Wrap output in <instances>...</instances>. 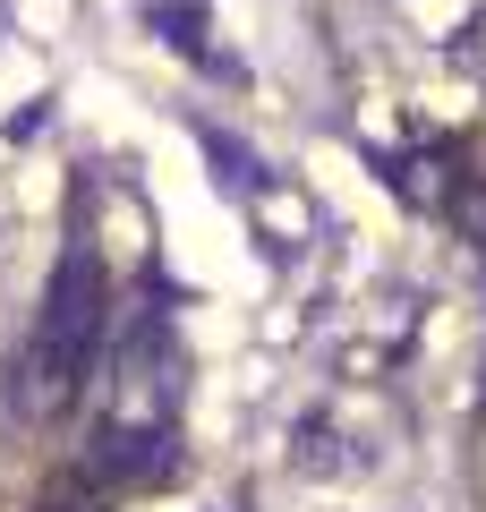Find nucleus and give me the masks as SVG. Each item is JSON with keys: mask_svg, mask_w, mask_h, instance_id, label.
<instances>
[{"mask_svg": "<svg viewBox=\"0 0 486 512\" xmlns=\"http://www.w3.org/2000/svg\"><path fill=\"white\" fill-rule=\"evenodd\" d=\"M103 265H94L86 248H69L52 265V291H43V316H35V350H26V384H18V410H35V419H52L60 402H69L77 384H86L94 350H103Z\"/></svg>", "mask_w": 486, "mask_h": 512, "instance_id": "nucleus-1", "label": "nucleus"}, {"mask_svg": "<svg viewBox=\"0 0 486 512\" xmlns=\"http://www.w3.org/2000/svg\"><path fill=\"white\" fill-rule=\"evenodd\" d=\"M94 478H162V470H180V444H171V427L162 419H103L94 427Z\"/></svg>", "mask_w": 486, "mask_h": 512, "instance_id": "nucleus-2", "label": "nucleus"}, {"mask_svg": "<svg viewBox=\"0 0 486 512\" xmlns=\"http://www.w3.org/2000/svg\"><path fill=\"white\" fill-rule=\"evenodd\" d=\"M137 9H145V26H154L171 52L205 60V0H137Z\"/></svg>", "mask_w": 486, "mask_h": 512, "instance_id": "nucleus-3", "label": "nucleus"}, {"mask_svg": "<svg viewBox=\"0 0 486 512\" xmlns=\"http://www.w3.org/2000/svg\"><path fill=\"white\" fill-rule=\"evenodd\" d=\"M197 137H205V154H214V180L231 188V197H265V163H256L248 146H231L222 128H197Z\"/></svg>", "mask_w": 486, "mask_h": 512, "instance_id": "nucleus-4", "label": "nucleus"}, {"mask_svg": "<svg viewBox=\"0 0 486 512\" xmlns=\"http://www.w3.org/2000/svg\"><path fill=\"white\" fill-rule=\"evenodd\" d=\"M52 512H77V504H52Z\"/></svg>", "mask_w": 486, "mask_h": 512, "instance_id": "nucleus-5", "label": "nucleus"}]
</instances>
